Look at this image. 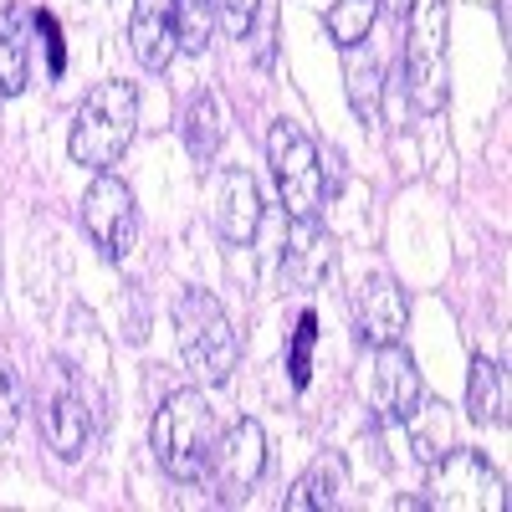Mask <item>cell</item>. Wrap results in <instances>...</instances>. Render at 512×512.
Returning <instances> with one entry per match:
<instances>
[{"label":"cell","mask_w":512,"mask_h":512,"mask_svg":"<svg viewBox=\"0 0 512 512\" xmlns=\"http://www.w3.org/2000/svg\"><path fill=\"white\" fill-rule=\"evenodd\" d=\"M134 128H139V88L134 82H98L72 118L67 154L77 164L98 169V175H108L123 159V149L134 144Z\"/></svg>","instance_id":"obj_1"},{"label":"cell","mask_w":512,"mask_h":512,"mask_svg":"<svg viewBox=\"0 0 512 512\" xmlns=\"http://www.w3.org/2000/svg\"><path fill=\"white\" fill-rule=\"evenodd\" d=\"M210 451H216V410L200 390L164 395L154 415V456L175 482H205Z\"/></svg>","instance_id":"obj_2"},{"label":"cell","mask_w":512,"mask_h":512,"mask_svg":"<svg viewBox=\"0 0 512 512\" xmlns=\"http://www.w3.org/2000/svg\"><path fill=\"white\" fill-rule=\"evenodd\" d=\"M175 338H180L185 364L205 384H226L241 364V338H236L226 308L205 287H185L175 297Z\"/></svg>","instance_id":"obj_3"},{"label":"cell","mask_w":512,"mask_h":512,"mask_svg":"<svg viewBox=\"0 0 512 512\" xmlns=\"http://www.w3.org/2000/svg\"><path fill=\"white\" fill-rule=\"evenodd\" d=\"M267 164H272V180H277L287 221L323 216V200H328L323 154H318V144L303 134V128H292L287 118L272 123V134H267Z\"/></svg>","instance_id":"obj_4"},{"label":"cell","mask_w":512,"mask_h":512,"mask_svg":"<svg viewBox=\"0 0 512 512\" xmlns=\"http://www.w3.org/2000/svg\"><path fill=\"white\" fill-rule=\"evenodd\" d=\"M405 31V88L420 113H441L451 93V62H446V0H415Z\"/></svg>","instance_id":"obj_5"},{"label":"cell","mask_w":512,"mask_h":512,"mask_svg":"<svg viewBox=\"0 0 512 512\" xmlns=\"http://www.w3.org/2000/svg\"><path fill=\"white\" fill-rule=\"evenodd\" d=\"M431 492H436V497H425V502L451 507V512H502V507H507L502 472H497L482 451H466V446H451V451L436 456Z\"/></svg>","instance_id":"obj_6"},{"label":"cell","mask_w":512,"mask_h":512,"mask_svg":"<svg viewBox=\"0 0 512 512\" xmlns=\"http://www.w3.org/2000/svg\"><path fill=\"white\" fill-rule=\"evenodd\" d=\"M41 436L62 461H77L93 441V405L88 390L77 384V374L57 359L47 364V379H41Z\"/></svg>","instance_id":"obj_7"},{"label":"cell","mask_w":512,"mask_h":512,"mask_svg":"<svg viewBox=\"0 0 512 512\" xmlns=\"http://www.w3.org/2000/svg\"><path fill=\"white\" fill-rule=\"evenodd\" d=\"M82 226H88L93 246L108 256V262H123L134 251L139 236V216H134V190L113 175H98L82 195Z\"/></svg>","instance_id":"obj_8"},{"label":"cell","mask_w":512,"mask_h":512,"mask_svg":"<svg viewBox=\"0 0 512 512\" xmlns=\"http://www.w3.org/2000/svg\"><path fill=\"white\" fill-rule=\"evenodd\" d=\"M262 472H267V436H262L256 420H236L226 436H216V451H210V472L205 477H216L226 502L251 492L256 482H262Z\"/></svg>","instance_id":"obj_9"},{"label":"cell","mask_w":512,"mask_h":512,"mask_svg":"<svg viewBox=\"0 0 512 512\" xmlns=\"http://www.w3.org/2000/svg\"><path fill=\"white\" fill-rule=\"evenodd\" d=\"M369 400L384 420H415L420 415V400H425V384H420V369L415 359L400 349V344H384L374 349V369H369Z\"/></svg>","instance_id":"obj_10"},{"label":"cell","mask_w":512,"mask_h":512,"mask_svg":"<svg viewBox=\"0 0 512 512\" xmlns=\"http://www.w3.org/2000/svg\"><path fill=\"white\" fill-rule=\"evenodd\" d=\"M405 323H410V303L395 277H364L359 282V297H354V328L369 349H384V344H400L405 338Z\"/></svg>","instance_id":"obj_11"},{"label":"cell","mask_w":512,"mask_h":512,"mask_svg":"<svg viewBox=\"0 0 512 512\" xmlns=\"http://www.w3.org/2000/svg\"><path fill=\"white\" fill-rule=\"evenodd\" d=\"M175 6L180 0H134L128 16V47L149 72H164L180 52V26H175Z\"/></svg>","instance_id":"obj_12"},{"label":"cell","mask_w":512,"mask_h":512,"mask_svg":"<svg viewBox=\"0 0 512 512\" xmlns=\"http://www.w3.org/2000/svg\"><path fill=\"white\" fill-rule=\"evenodd\" d=\"M333 272V236L323 231V221H292L287 241H282V282L297 292H313L323 277Z\"/></svg>","instance_id":"obj_13"},{"label":"cell","mask_w":512,"mask_h":512,"mask_svg":"<svg viewBox=\"0 0 512 512\" xmlns=\"http://www.w3.org/2000/svg\"><path fill=\"white\" fill-rule=\"evenodd\" d=\"M210 221L226 241H251L256 226H262V200H256V185L246 169H221L216 190H210Z\"/></svg>","instance_id":"obj_14"},{"label":"cell","mask_w":512,"mask_h":512,"mask_svg":"<svg viewBox=\"0 0 512 512\" xmlns=\"http://www.w3.org/2000/svg\"><path fill=\"white\" fill-rule=\"evenodd\" d=\"M31 82V16L21 6L0 11V98H21Z\"/></svg>","instance_id":"obj_15"},{"label":"cell","mask_w":512,"mask_h":512,"mask_svg":"<svg viewBox=\"0 0 512 512\" xmlns=\"http://www.w3.org/2000/svg\"><path fill=\"white\" fill-rule=\"evenodd\" d=\"M344 456L338 451H323L303 477L292 482V492H287V512H328V507H338L344 502Z\"/></svg>","instance_id":"obj_16"},{"label":"cell","mask_w":512,"mask_h":512,"mask_svg":"<svg viewBox=\"0 0 512 512\" xmlns=\"http://www.w3.org/2000/svg\"><path fill=\"white\" fill-rule=\"evenodd\" d=\"M466 410L477 425H507V369L487 354H477L466 374Z\"/></svg>","instance_id":"obj_17"},{"label":"cell","mask_w":512,"mask_h":512,"mask_svg":"<svg viewBox=\"0 0 512 512\" xmlns=\"http://www.w3.org/2000/svg\"><path fill=\"white\" fill-rule=\"evenodd\" d=\"M349 57H344V82H349V103H354V113L364 118V123H374L379 118V93H384V72H379V57H374V47H344Z\"/></svg>","instance_id":"obj_18"},{"label":"cell","mask_w":512,"mask_h":512,"mask_svg":"<svg viewBox=\"0 0 512 512\" xmlns=\"http://www.w3.org/2000/svg\"><path fill=\"white\" fill-rule=\"evenodd\" d=\"M185 149L205 164V159H216V149H221V134H226V128H221V103L216 98H210V93H195L190 98V108H185Z\"/></svg>","instance_id":"obj_19"},{"label":"cell","mask_w":512,"mask_h":512,"mask_svg":"<svg viewBox=\"0 0 512 512\" xmlns=\"http://www.w3.org/2000/svg\"><path fill=\"white\" fill-rule=\"evenodd\" d=\"M374 16H379V0H333L323 21H328V36L338 47H359L374 31Z\"/></svg>","instance_id":"obj_20"},{"label":"cell","mask_w":512,"mask_h":512,"mask_svg":"<svg viewBox=\"0 0 512 512\" xmlns=\"http://www.w3.org/2000/svg\"><path fill=\"white\" fill-rule=\"evenodd\" d=\"M175 26H180V52L200 57L210 47V31H216V0H180Z\"/></svg>","instance_id":"obj_21"},{"label":"cell","mask_w":512,"mask_h":512,"mask_svg":"<svg viewBox=\"0 0 512 512\" xmlns=\"http://www.w3.org/2000/svg\"><path fill=\"white\" fill-rule=\"evenodd\" d=\"M313 338H318V318L303 313V323H297V344L287 354V369H292V384H308V359H313Z\"/></svg>","instance_id":"obj_22"},{"label":"cell","mask_w":512,"mask_h":512,"mask_svg":"<svg viewBox=\"0 0 512 512\" xmlns=\"http://www.w3.org/2000/svg\"><path fill=\"white\" fill-rule=\"evenodd\" d=\"M256 6H262V0H216V21L226 26V36H251Z\"/></svg>","instance_id":"obj_23"},{"label":"cell","mask_w":512,"mask_h":512,"mask_svg":"<svg viewBox=\"0 0 512 512\" xmlns=\"http://www.w3.org/2000/svg\"><path fill=\"white\" fill-rule=\"evenodd\" d=\"M16 425H21V390H16V379L0 369V441H11Z\"/></svg>","instance_id":"obj_24"},{"label":"cell","mask_w":512,"mask_h":512,"mask_svg":"<svg viewBox=\"0 0 512 512\" xmlns=\"http://www.w3.org/2000/svg\"><path fill=\"white\" fill-rule=\"evenodd\" d=\"M41 36H47V47H52V72H62V41H57V21L52 16H36Z\"/></svg>","instance_id":"obj_25"},{"label":"cell","mask_w":512,"mask_h":512,"mask_svg":"<svg viewBox=\"0 0 512 512\" xmlns=\"http://www.w3.org/2000/svg\"><path fill=\"white\" fill-rule=\"evenodd\" d=\"M410 6H415V0H384V11H390L395 21H405V16H410Z\"/></svg>","instance_id":"obj_26"}]
</instances>
